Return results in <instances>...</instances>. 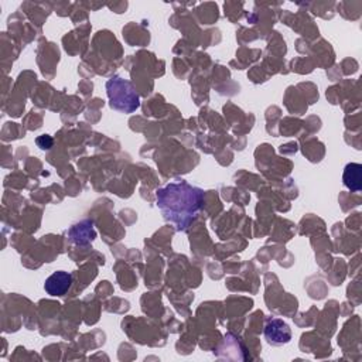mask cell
<instances>
[{"label":"cell","mask_w":362,"mask_h":362,"mask_svg":"<svg viewBox=\"0 0 362 362\" xmlns=\"http://www.w3.org/2000/svg\"><path fill=\"white\" fill-rule=\"evenodd\" d=\"M156 198L163 218L177 231H187L202 209L205 193L187 181H177L160 188Z\"/></svg>","instance_id":"1"},{"label":"cell","mask_w":362,"mask_h":362,"mask_svg":"<svg viewBox=\"0 0 362 362\" xmlns=\"http://www.w3.org/2000/svg\"><path fill=\"white\" fill-rule=\"evenodd\" d=\"M110 107L122 114H133L140 107V96L135 85L122 77H112L107 82Z\"/></svg>","instance_id":"2"},{"label":"cell","mask_w":362,"mask_h":362,"mask_svg":"<svg viewBox=\"0 0 362 362\" xmlns=\"http://www.w3.org/2000/svg\"><path fill=\"white\" fill-rule=\"evenodd\" d=\"M265 338L273 347H280L292 340V330L280 319H271L265 326Z\"/></svg>","instance_id":"3"},{"label":"cell","mask_w":362,"mask_h":362,"mask_svg":"<svg viewBox=\"0 0 362 362\" xmlns=\"http://www.w3.org/2000/svg\"><path fill=\"white\" fill-rule=\"evenodd\" d=\"M73 285V275L66 271H57L45 279L44 290L53 297H61L67 294Z\"/></svg>","instance_id":"4"},{"label":"cell","mask_w":362,"mask_h":362,"mask_svg":"<svg viewBox=\"0 0 362 362\" xmlns=\"http://www.w3.org/2000/svg\"><path fill=\"white\" fill-rule=\"evenodd\" d=\"M361 172H362V166L358 163H349L345 166L344 170V184L351 190V191H361L362 188V177H361Z\"/></svg>","instance_id":"5"}]
</instances>
